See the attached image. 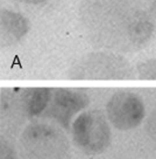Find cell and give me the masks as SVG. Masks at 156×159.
<instances>
[{"mask_svg": "<svg viewBox=\"0 0 156 159\" xmlns=\"http://www.w3.org/2000/svg\"><path fill=\"white\" fill-rule=\"evenodd\" d=\"M0 159H16L14 145L5 136H1L0 138Z\"/></svg>", "mask_w": 156, "mask_h": 159, "instance_id": "11", "label": "cell"}, {"mask_svg": "<svg viewBox=\"0 0 156 159\" xmlns=\"http://www.w3.org/2000/svg\"><path fill=\"white\" fill-rule=\"evenodd\" d=\"M1 130L14 134L28 118L21 102L20 94L13 90H1Z\"/></svg>", "mask_w": 156, "mask_h": 159, "instance_id": "8", "label": "cell"}, {"mask_svg": "<svg viewBox=\"0 0 156 159\" xmlns=\"http://www.w3.org/2000/svg\"><path fill=\"white\" fill-rule=\"evenodd\" d=\"M18 2H22V4H27V5H40V4H44L49 0H15Z\"/></svg>", "mask_w": 156, "mask_h": 159, "instance_id": "14", "label": "cell"}, {"mask_svg": "<svg viewBox=\"0 0 156 159\" xmlns=\"http://www.w3.org/2000/svg\"><path fill=\"white\" fill-rule=\"evenodd\" d=\"M146 130L150 139H153L156 143V108L151 111L148 119H147Z\"/></svg>", "mask_w": 156, "mask_h": 159, "instance_id": "12", "label": "cell"}, {"mask_svg": "<svg viewBox=\"0 0 156 159\" xmlns=\"http://www.w3.org/2000/svg\"><path fill=\"white\" fill-rule=\"evenodd\" d=\"M32 28L29 19L15 10L2 7L0 11V46L10 48L20 43Z\"/></svg>", "mask_w": 156, "mask_h": 159, "instance_id": "7", "label": "cell"}, {"mask_svg": "<svg viewBox=\"0 0 156 159\" xmlns=\"http://www.w3.org/2000/svg\"><path fill=\"white\" fill-rule=\"evenodd\" d=\"M146 4L149 13L151 14L154 21L156 22V0H146Z\"/></svg>", "mask_w": 156, "mask_h": 159, "instance_id": "13", "label": "cell"}, {"mask_svg": "<svg viewBox=\"0 0 156 159\" xmlns=\"http://www.w3.org/2000/svg\"><path fill=\"white\" fill-rule=\"evenodd\" d=\"M78 20L92 47L121 55L143 49L156 32L146 0H80Z\"/></svg>", "mask_w": 156, "mask_h": 159, "instance_id": "1", "label": "cell"}, {"mask_svg": "<svg viewBox=\"0 0 156 159\" xmlns=\"http://www.w3.org/2000/svg\"><path fill=\"white\" fill-rule=\"evenodd\" d=\"M51 88H27L20 93L21 102L28 118L42 116L53 96Z\"/></svg>", "mask_w": 156, "mask_h": 159, "instance_id": "9", "label": "cell"}, {"mask_svg": "<svg viewBox=\"0 0 156 159\" xmlns=\"http://www.w3.org/2000/svg\"><path fill=\"white\" fill-rule=\"evenodd\" d=\"M135 70L140 80L156 81V57L139 62L135 66Z\"/></svg>", "mask_w": 156, "mask_h": 159, "instance_id": "10", "label": "cell"}, {"mask_svg": "<svg viewBox=\"0 0 156 159\" xmlns=\"http://www.w3.org/2000/svg\"><path fill=\"white\" fill-rule=\"evenodd\" d=\"M90 104V97L86 93L77 89L56 88L48 108L42 114V118L49 119L64 130H71L75 116L86 109Z\"/></svg>", "mask_w": 156, "mask_h": 159, "instance_id": "6", "label": "cell"}, {"mask_svg": "<svg viewBox=\"0 0 156 159\" xmlns=\"http://www.w3.org/2000/svg\"><path fill=\"white\" fill-rule=\"evenodd\" d=\"M75 145L86 154H99L111 144V126L106 114L99 109L85 110L71 125Z\"/></svg>", "mask_w": 156, "mask_h": 159, "instance_id": "4", "label": "cell"}, {"mask_svg": "<svg viewBox=\"0 0 156 159\" xmlns=\"http://www.w3.org/2000/svg\"><path fill=\"white\" fill-rule=\"evenodd\" d=\"M136 70L124 55L110 50H96L80 56L65 73L69 80H134Z\"/></svg>", "mask_w": 156, "mask_h": 159, "instance_id": "3", "label": "cell"}, {"mask_svg": "<svg viewBox=\"0 0 156 159\" xmlns=\"http://www.w3.org/2000/svg\"><path fill=\"white\" fill-rule=\"evenodd\" d=\"M20 151L22 159H69L70 144L56 123L33 120L21 134Z\"/></svg>", "mask_w": 156, "mask_h": 159, "instance_id": "2", "label": "cell"}, {"mask_svg": "<svg viewBox=\"0 0 156 159\" xmlns=\"http://www.w3.org/2000/svg\"><path fill=\"white\" fill-rule=\"evenodd\" d=\"M105 114L114 129L129 131L142 123L146 116V108L137 94L128 90H119L108 98Z\"/></svg>", "mask_w": 156, "mask_h": 159, "instance_id": "5", "label": "cell"}]
</instances>
